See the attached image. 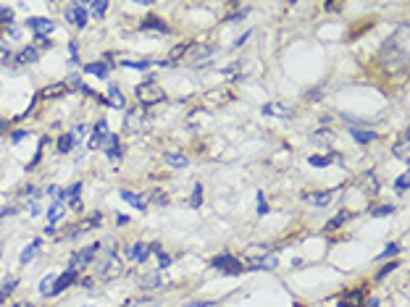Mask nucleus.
<instances>
[{"mask_svg": "<svg viewBox=\"0 0 410 307\" xmlns=\"http://www.w3.org/2000/svg\"><path fill=\"white\" fill-rule=\"evenodd\" d=\"M137 97H140V102H145V105H153V102H163L166 100V92L155 84V79H145L142 84H137Z\"/></svg>", "mask_w": 410, "mask_h": 307, "instance_id": "1", "label": "nucleus"}, {"mask_svg": "<svg viewBox=\"0 0 410 307\" xmlns=\"http://www.w3.org/2000/svg\"><path fill=\"white\" fill-rule=\"evenodd\" d=\"M211 265L218 268V271H224V273H229V276H239V273H245L242 260H237V257H234V255H229V252H224V255H218V257H213Z\"/></svg>", "mask_w": 410, "mask_h": 307, "instance_id": "2", "label": "nucleus"}, {"mask_svg": "<svg viewBox=\"0 0 410 307\" xmlns=\"http://www.w3.org/2000/svg\"><path fill=\"white\" fill-rule=\"evenodd\" d=\"M97 250H100V244L95 241V244H89V247H84V250L74 252V255H71V260H69V271H79V268H87V265L95 260Z\"/></svg>", "mask_w": 410, "mask_h": 307, "instance_id": "3", "label": "nucleus"}, {"mask_svg": "<svg viewBox=\"0 0 410 307\" xmlns=\"http://www.w3.org/2000/svg\"><path fill=\"white\" fill-rule=\"evenodd\" d=\"M384 61H381V66L384 68H389V71H394V68H400V66H405V50H402V48H397V45L394 42H389V48L387 50H384Z\"/></svg>", "mask_w": 410, "mask_h": 307, "instance_id": "4", "label": "nucleus"}, {"mask_svg": "<svg viewBox=\"0 0 410 307\" xmlns=\"http://www.w3.org/2000/svg\"><path fill=\"white\" fill-rule=\"evenodd\" d=\"M66 21L74 24L76 29H84V27H87V21H89L87 8H84L82 3H71L69 8H66Z\"/></svg>", "mask_w": 410, "mask_h": 307, "instance_id": "5", "label": "nucleus"}, {"mask_svg": "<svg viewBox=\"0 0 410 307\" xmlns=\"http://www.w3.org/2000/svg\"><path fill=\"white\" fill-rule=\"evenodd\" d=\"M110 132H108V121H97L95 123V129H92V134H89V139H87V150H103V142H106V136H108Z\"/></svg>", "mask_w": 410, "mask_h": 307, "instance_id": "6", "label": "nucleus"}, {"mask_svg": "<svg viewBox=\"0 0 410 307\" xmlns=\"http://www.w3.org/2000/svg\"><path fill=\"white\" fill-rule=\"evenodd\" d=\"M74 281H76V271H66V273H61V276H55L53 289H50V297H58L61 291H66Z\"/></svg>", "mask_w": 410, "mask_h": 307, "instance_id": "7", "label": "nucleus"}, {"mask_svg": "<svg viewBox=\"0 0 410 307\" xmlns=\"http://www.w3.org/2000/svg\"><path fill=\"white\" fill-rule=\"evenodd\" d=\"M27 27L35 29L37 37H45V34L53 32V21H50V18H42V16H32V18H27Z\"/></svg>", "mask_w": 410, "mask_h": 307, "instance_id": "8", "label": "nucleus"}, {"mask_svg": "<svg viewBox=\"0 0 410 307\" xmlns=\"http://www.w3.org/2000/svg\"><path fill=\"white\" fill-rule=\"evenodd\" d=\"M331 197H334V192H305L303 194V202H308V205L313 207H326Z\"/></svg>", "mask_w": 410, "mask_h": 307, "instance_id": "9", "label": "nucleus"}, {"mask_svg": "<svg viewBox=\"0 0 410 307\" xmlns=\"http://www.w3.org/2000/svg\"><path fill=\"white\" fill-rule=\"evenodd\" d=\"M126 257L129 260H137V263H145V260L150 257V250H147L142 241H134V244L126 247Z\"/></svg>", "mask_w": 410, "mask_h": 307, "instance_id": "10", "label": "nucleus"}, {"mask_svg": "<svg viewBox=\"0 0 410 307\" xmlns=\"http://www.w3.org/2000/svg\"><path fill=\"white\" fill-rule=\"evenodd\" d=\"M103 150H106V155H108L110 160L119 163V158H121V145H119V136H116V134H108V136H106Z\"/></svg>", "mask_w": 410, "mask_h": 307, "instance_id": "11", "label": "nucleus"}, {"mask_svg": "<svg viewBox=\"0 0 410 307\" xmlns=\"http://www.w3.org/2000/svg\"><path fill=\"white\" fill-rule=\"evenodd\" d=\"M66 92H69V84L66 82H55V84H50V87H45L40 92V97H45V100H55V97H63Z\"/></svg>", "mask_w": 410, "mask_h": 307, "instance_id": "12", "label": "nucleus"}, {"mask_svg": "<svg viewBox=\"0 0 410 307\" xmlns=\"http://www.w3.org/2000/svg\"><path fill=\"white\" fill-rule=\"evenodd\" d=\"M37 58H40L37 48H21V50L14 55V61L18 63V66H29V63H37Z\"/></svg>", "mask_w": 410, "mask_h": 307, "instance_id": "13", "label": "nucleus"}, {"mask_svg": "<svg viewBox=\"0 0 410 307\" xmlns=\"http://www.w3.org/2000/svg\"><path fill=\"white\" fill-rule=\"evenodd\" d=\"M379 179H376L374 171H366V176H363V192L368 194V197H374V194H379Z\"/></svg>", "mask_w": 410, "mask_h": 307, "instance_id": "14", "label": "nucleus"}, {"mask_svg": "<svg viewBox=\"0 0 410 307\" xmlns=\"http://www.w3.org/2000/svg\"><path fill=\"white\" fill-rule=\"evenodd\" d=\"M276 265H279L276 257H255V260H250V271H273Z\"/></svg>", "mask_w": 410, "mask_h": 307, "instance_id": "15", "label": "nucleus"}, {"mask_svg": "<svg viewBox=\"0 0 410 307\" xmlns=\"http://www.w3.org/2000/svg\"><path fill=\"white\" fill-rule=\"evenodd\" d=\"M353 139L360 142V145H371V142L379 139V134H376V132H368V129H366V132H363V129H353Z\"/></svg>", "mask_w": 410, "mask_h": 307, "instance_id": "16", "label": "nucleus"}, {"mask_svg": "<svg viewBox=\"0 0 410 307\" xmlns=\"http://www.w3.org/2000/svg\"><path fill=\"white\" fill-rule=\"evenodd\" d=\"M121 197L129 202V205H134L137 210H147V200L145 197H140V194H134V192H126V189H124L121 192Z\"/></svg>", "mask_w": 410, "mask_h": 307, "instance_id": "17", "label": "nucleus"}, {"mask_svg": "<svg viewBox=\"0 0 410 307\" xmlns=\"http://www.w3.org/2000/svg\"><path fill=\"white\" fill-rule=\"evenodd\" d=\"M40 244H42V241H40V239H35L32 244L24 247L21 257H18V260H21V265H27V263H32V260H35V255H37V250H40Z\"/></svg>", "mask_w": 410, "mask_h": 307, "instance_id": "18", "label": "nucleus"}, {"mask_svg": "<svg viewBox=\"0 0 410 307\" xmlns=\"http://www.w3.org/2000/svg\"><path fill=\"white\" fill-rule=\"evenodd\" d=\"M74 147H76V136H74V134H63L61 139H58V153L66 155V153H71Z\"/></svg>", "mask_w": 410, "mask_h": 307, "instance_id": "19", "label": "nucleus"}, {"mask_svg": "<svg viewBox=\"0 0 410 307\" xmlns=\"http://www.w3.org/2000/svg\"><path fill=\"white\" fill-rule=\"evenodd\" d=\"M108 95H110V108H124V95H121V89L116 87L113 82H110V87H108Z\"/></svg>", "mask_w": 410, "mask_h": 307, "instance_id": "20", "label": "nucleus"}, {"mask_svg": "<svg viewBox=\"0 0 410 307\" xmlns=\"http://www.w3.org/2000/svg\"><path fill=\"white\" fill-rule=\"evenodd\" d=\"M360 302H363V289H353V291L347 294V297L342 299L339 307H357Z\"/></svg>", "mask_w": 410, "mask_h": 307, "instance_id": "21", "label": "nucleus"}, {"mask_svg": "<svg viewBox=\"0 0 410 307\" xmlns=\"http://www.w3.org/2000/svg\"><path fill=\"white\" fill-rule=\"evenodd\" d=\"M140 27H142V29H158V32H163V34H166V32H168V27H166V24H163V21H160V18H158V16H147V18H145V21H142V24H140Z\"/></svg>", "mask_w": 410, "mask_h": 307, "instance_id": "22", "label": "nucleus"}, {"mask_svg": "<svg viewBox=\"0 0 410 307\" xmlns=\"http://www.w3.org/2000/svg\"><path fill=\"white\" fill-rule=\"evenodd\" d=\"M163 160H166L171 168H187V166H190V160H187L184 155H174V153H166Z\"/></svg>", "mask_w": 410, "mask_h": 307, "instance_id": "23", "label": "nucleus"}, {"mask_svg": "<svg viewBox=\"0 0 410 307\" xmlns=\"http://www.w3.org/2000/svg\"><path fill=\"white\" fill-rule=\"evenodd\" d=\"M147 250H150V255H158V265H160V271L171 265V257H168V255H166L163 250H160V244H150Z\"/></svg>", "mask_w": 410, "mask_h": 307, "instance_id": "24", "label": "nucleus"}, {"mask_svg": "<svg viewBox=\"0 0 410 307\" xmlns=\"http://www.w3.org/2000/svg\"><path fill=\"white\" fill-rule=\"evenodd\" d=\"M84 71H87V74L100 76V79H106V76H108V66H106V63H97V61L87 63V66H84Z\"/></svg>", "mask_w": 410, "mask_h": 307, "instance_id": "25", "label": "nucleus"}, {"mask_svg": "<svg viewBox=\"0 0 410 307\" xmlns=\"http://www.w3.org/2000/svg\"><path fill=\"white\" fill-rule=\"evenodd\" d=\"M347 218H350V213H347V210H339V213H337L334 218H331L329 223H326V231H337V228H339Z\"/></svg>", "mask_w": 410, "mask_h": 307, "instance_id": "26", "label": "nucleus"}, {"mask_svg": "<svg viewBox=\"0 0 410 307\" xmlns=\"http://www.w3.org/2000/svg\"><path fill=\"white\" fill-rule=\"evenodd\" d=\"M61 215H63V207H61V202L55 200L53 205L48 207V221H50V226H55V221L61 218Z\"/></svg>", "mask_w": 410, "mask_h": 307, "instance_id": "27", "label": "nucleus"}, {"mask_svg": "<svg viewBox=\"0 0 410 307\" xmlns=\"http://www.w3.org/2000/svg\"><path fill=\"white\" fill-rule=\"evenodd\" d=\"M263 113H266V116H271V113H273V116H292V110H289L287 105H279V102H276V105H266Z\"/></svg>", "mask_w": 410, "mask_h": 307, "instance_id": "28", "label": "nucleus"}, {"mask_svg": "<svg viewBox=\"0 0 410 307\" xmlns=\"http://www.w3.org/2000/svg\"><path fill=\"white\" fill-rule=\"evenodd\" d=\"M334 158H337V155H323V158H321V155H310L308 163H310V166H316V168H323V166H329Z\"/></svg>", "mask_w": 410, "mask_h": 307, "instance_id": "29", "label": "nucleus"}, {"mask_svg": "<svg viewBox=\"0 0 410 307\" xmlns=\"http://www.w3.org/2000/svg\"><path fill=\"white\" fill-rule=\"evenodd\" d=\"M16 289V278H5V284H3V289H0V302H5V299L11 297V291Z\"/></svg>", "mask_w": 410, "mask_h": 307, "instance_id": "30", "label": "nucleus"}, {"mask_svg": "<svg viewBox=\"0 0 410 307\" xmlns=\"http://www.w3.org/2000/svg\"><path fill=\"white\" fill-rule=\"evenodd\" d=\"M392 213H397L394 205H379V207H374V210H371V215H374V218H384V215H392Z\"/></svg>", "mask_w": 410, "mask_h": 307, "instance_id": "31", "label": "nucleus"}, {"mask_svg": "<svg viewBox=\"0 0 410 307\" xmlns=\"http://www.w3.org/2000/svg\"><path fill=\"white\" fill-rule=\"evenodd\" d=\"M106 11H108V3L97 0V3L89 5V11H87V14H92V16H97V18H103V16H106Z\"/></svg>", "mask_w": 410, "mask_h": 307, "instance_id": "32", "label": "nucleus"}, {"mask_svg": "<svg viewBox=\"0 0 410 307\" xmlns=\"http://www.w3.org/2000/svg\"><path fill=\"white\" fill-rule=\"evenodd\" d=\"M53 281H55V276L53 273H48L42 281H40V294H45V297H50V289H53Z\"/></svg>", "mask_w": 410, "mask_h": 307, "instance_id": "33", "label": "nucleus"}, {"mask_svg": "<svg viewBox=\"0 0 410 307\" xmlns=\"http://www.w3.org/2000/svg\"><path fill=\"white\" fill-rule=\"evenodd\" d=\"M153 63L155 61H124V66H126V68H137V71H147Z\"/></svg>", "mask_w": 410, "mask_h": 307, "instance_id": "34", "label": "nucleus"}, {"mask_svg": "<svg viewBox=\"0 0 410 307\" xmlns=\"http://www.w3.org/2000/svg\"><path fill=\"white\" fill-rule=\"evenodd\" d=\"M0 24H5V27L14 24V11H11L8 5H0Z\"/></svg>", "mask_w": 410, "mask_h": 307, "instance_id": "35", "label": "nucleus"}, {"mask_svg": "<svg viewBox=\"0 0 410 307\" xmlns=\"http://www.w3.org/2000/svg\"><path fill=\"white\" fill-rule=\"evenodd\" d=\"M394 255H400V244H387V250L376 255V260H387V257H394Z\"/></svg>", "mask_w": 410, "mask_h": 307, "instance_id": "36", "label": "nucleus"}, {"mask_svg": "<svg viewBox=\"0 0 410 307\" xmlns=\"http://www.w3.org/2000/svg\"><path fill=\"white\" fill-rule=\"evenodd\" d=\"M392 153H394L400 160H405V163H408V145H405V142H397V145L392 147Z\"/></svg>", "mask_w": 410, "mask_h": 307, "instance_id": "37", "label": "nucleus"}, {"mask_svg": "<svg viewBox=\"0 0 410 307\" xmlns=\"http://www.w3.org/2000/svg\"><path fill=\"white\" fill-rule=\"evenodd\" d=\"M192 53H195V58H205V55L213 53V48H211V45H200V48H197V45H192Z\"/></svg>", "mask_w": 410, "mask_h": 307, "instance_id": "38", "label": "nucleus"}, {"mask_svg": "<svg viewBox=\"0 0 410 307\" xmlns=\"http://www.w3.org/2000/svg\"><path fill=\"white\" fill-rule=\"evenodd\" d=\"M408 184H410V176L408 173H400V176H397V181H394V189H397V192H405Z\"/></svg>", "mask_w": 410, "mask_h": 307, "instance_id": "39", "label": "nucleus"}, {"mask_svg": "<svg viewBox=\"0 0 410 307\" xmlns=\"http://www.w3.org/2000/svg\"><path fill=\"white\" fill-rule=\"evenodd\" d=\"M203 205V187H195V192H192V207H200Z\"/></svg>", "mask_w": 410, "mask_h": 307, "instance_id": "40", "label": "nucleus"}, {"mask_svg": "<svg viewBox=\"0 0 410 307\" xmlns=\"http://www.w3.org/2000/svg\"><path fill=\"white\" fill-rule=\"evenodd\" d=\"M160 284V276H158V271L155 273H150V276H145L142 278V286H158Z\"/></svg>", "mask_w": 410, "mask_h": 307, "instance_id": "41", "label": "nucleus"}, {"mask_svg": "<svg viewBox=\"0 0 410 307\" xmlns=\"http://www.w3.org/2000/svg\"><path fill=\"white\" fill-rule=\"evenodd\" d=\"M268 213V202H266L263 192H258V215H266Z\"/></svg>", "mask_w": 410, "mask_h": 307, "instance_id": "42", "label": "nucleus"}, {"mask_svg": "<svg viewBox=\"0 0 410 307\" xmlns=\"http://www.w3.org/2000/svg\"><path fill=\"white\" fill-rule=\"evenodd\" d=\"M8 61H14V53H11L8 48H3V45H0V63H8Z\"/></svg>", "mask_w": 410, "mask_h": 307, "instance_id": "43", "label": "nucleus"}, {"mask_svg": "<svg viewBox=\"0 0 410 307\" xmlns=\"http://www.w3.org/2000/svg\"><path fill=\"white\" fill-rule=\"evenodd\" d=\"M69 53H71V63H79V50H76V42H69Z\"/></svg>", "mask_w": 410, "mask_h": 307, "instance_id": "44", "label": "nucleus"}, {"mask_svg": "<svg viewBox=\"0 0 410 307\" xmlns=\"http://www.w3.org/2000/svg\"><path fill=\"white\" fill-rule=\"evenodd\" d=\"M187 50H190V45H179V48H174V53H171V58H174V61H177V58H181V55H184V53H187Z\"/></svg>", "mask_w": 410, "mask_h": 307, "instance_id": "45", "label": "nucleus"}, {"mask_svg": "<svg viewBox=\"0 0 410 307\" xmlns=\"http://www.w3.org/2000/svg\"><path fill=\"white\" fill-rule=\"evenodd\" d=\"M24 136H27V132H24V129H18V132L11 134V142H14V145H18V142H21Z\"/></svg>", "mask_w": 410, "mask_h": 307, "instance_id": "46", "label": "nucleus"}, {"mask_svg": "<svg viewBox=\"0 0 410 307\" xmlns=\"http://www.w3.org/2000/svg\"><path fill=\"white\" fill-rule=\"evenodd\" d=\"M394 268H397V263H389L387 268H384V271H379V276H376V278H379V281H381V278H387V273H392Z\"/></svg>", "mask_w": 410, "mask_h": 307, "instance_id": "47", "label": "nucleus"}, {"mask_svg": "<svg viewBox=\"0 0 410 307\" xmlns=\"http://www.w3.org/2000/svg\"><path fill=\"white\" fill-rule=\"evenodd\" d=\"M158 302H155V299H140V302H134L132 307H155Z\"/></svg>", "mask_w": 410, "mask_h": 307, "instance_id": "48", "label": "nucleus"}, {"mask_svg": "<svg viewBox=\"0 0 410 307\" xmlns=\"http://www.w3.org/2000/svg\"><path fill=\"white\" fill-rule=\"evenodd\" d=\"M69 87H82V79H79V74H71V79L66 82Z\"/></svg>", "mask_w": 410, "mask_h": 307, "instance_id": "49", "label": "nucleus"}, {"mask_svg": "<svg viewBox=\"0 0 410 307\" xmlns=\"http://www.w3.org/2000/svg\"><path fill=\"white\" fill-rule=\"evenodd\" d=\"M35 40H40V48H53V40H48V37H37L35 34Z\"/></svg>", "mask_w": 410, "mask_h": 307, "instance_id": "50", "label": "nucleus"}, {"mask_svg": "<svg viewBox=\"0 0 410 307\" xmlns=\"http://www.w3.org/2000/svg\"><path fill=\"white\" fill-rule=\"evenodd\" d=\"M250 34H252V32H245V34H242V37H239V40H237V42H234V48H242V45L247 42V37H250Z\"/></svg>", "mask_w": 410, "mask_h": 307, "instance_id": "51", "label": "nucleus"}, {"mask_svg": "<svg viewBox=\"0 0 410 307\" xmlns=\"http://www.w3.org/2000/svg\"><path fill=\"white\" fill-rule=\"evenodd\" d=\"M18 207H5V210H0V218H5V215H14Z\"/></svg>", "mask_w": 410, "mask_h": 307, "instance_id": "52", "label": "nucleus"}, {"mask_svg": "<svg viewBox=\"0 0 410 307\" xmlns=\"http://www.w3.org/2000/svg\"><path fill=\"white\" fill-rule=\"evenodd\" d=\"M29 215H40V207H37V202H32V205H29Z\"/></svg>", "mask_w": 410, "mask_h": 307, "instance_id": "53", "label": "nucleus"}, {"mask_svg": "<svg viewBox=\"0 0 410 307\" xmlns=\"http://www.w3.org/2000/svg\"><path fill=\"white\" fill-rule=\"evenodd\" d=\"M213 305H216V302H192L190 307H213Z\"/></svg>", "mask_w": 410, "mask_h": 307, "instance_id": "54", "label": "nucleus"}, {"mask_svg": "<svg viewBox=\"0 0 410 307\" xmlns=\"http://www.w3.org/2000/svg\"><path fill=\"white\" fill-rule=\"evenodd\" d=\"M84 129H87L84 123H76V129H74V136H76V134H84Z\"/></svg>", "mask_w": 410, "mask_h": 307, "instance_id": "55", "label": "nucleus"}, {"mask_svg": "<svg viewBox=\"0 0 410 307\" xmlns=\"http://www.w3.org/2000/svg\"><path fill=\"white\" fill-rule=\"evenodd\" d=\"M116 221H119V226H126V223H129V218H126V215H119Z\"/></svg>", "mask_w": 410, "mask_h": 307, "instance_id": "56", "label": "nucleus"}, {"mask_svg": "<svg viewBox=\"0 0 410 307\" xmlns=\"http://www.w3.org/2000/svg\"><path fill=\"white\" fill-rule=\"evenodd\" d=\"M379 305H381V302H379V299H376V297H374V299H371V302H368V307H379Z\"/></svg>", "mask_w": 410, "mask_h": 307, "instance_id": "57", "label": "nucleus"}, {"mask_svg": "<svg viewBox=\"0 0 410 307\" xmlns=\"http://www.w3.org/2000/svg\"><path fill=\"white\" fill-rule=\"evenodd\" d=\"M14 307H37V305H29V302H24V305H14Z\"/></svg>", "mask_w": 410, "mask_h": 307, "instance_id": "58", "label": "nucleus"}, {"mask_svg": "<svg viewBox=\"0 0 410 307\" xmlns=\"http://www.w3.org/2000/svg\"><path fill=\"white\" fill-rule=\"evenodd\" d=\"M5 132V121H0V134H3Z\"/></svg>", "mask_w": 410, "mask_h": 307, "instance_id": "59", "label": "nucleus"}, {"mask_svg": "<svg viewBox=\"0 0 410 307\" xmlns=\"http://www.w3.org/2000/svg\"><path fill=\"white\" fill-rule=\"evenodd\" d=\"M0 257H3V250H0Z\"/></svg>", "mask_w": 410, "mask_h": 307, "instance_id": "60", "label": "nucleus"}]
</instances>
